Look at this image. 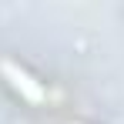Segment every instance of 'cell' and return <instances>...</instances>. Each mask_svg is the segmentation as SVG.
<instances>
[{"mask_svg": "<svg viewBox=\"0 0 124 124\" xmlns=\"http://www.w3.org/2000/svg\"><path fill=\"white\" fill-rule=\"evenodd\" d=\"M3 74H7V77H10V84H14L17 91H23V94H27L30 101H44V91H40V87H37L34 81H30V77H27L23 70H17L14 64H3Z\"/></svg>", "mask_w": 124, "mask_h": 124, "instance_id": "cell-1", "label": "cell"}]
</instances>
